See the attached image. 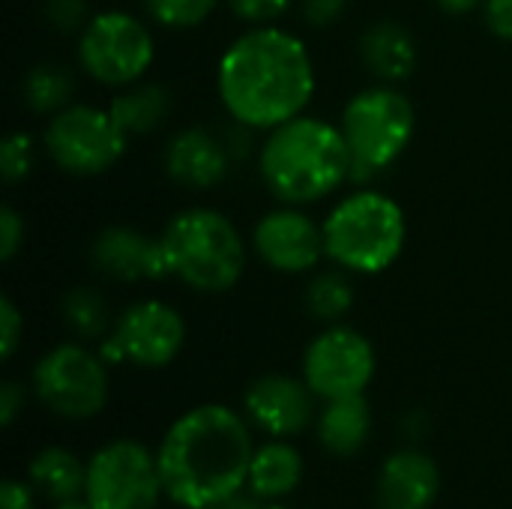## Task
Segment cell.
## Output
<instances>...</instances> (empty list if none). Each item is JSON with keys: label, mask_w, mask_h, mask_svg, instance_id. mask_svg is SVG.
Returning <instances> with one entry per match:
<instances>
[{"label": "cell", "mask_w": 512, "mask_h": 509, "mask_svg": "<svg viewBox=\"0 0 512 509\" xmlns=\"http://www.w3.org/2000/svg\"><path fill=\"white\" fill-rule=\"evenodd\" d=\"M408 222L399 201L360 189L345 195L324 219V249L342 270L375 276L396 264L405 249Z\"/></svg>", "instance_id": "277c9868"}, {"label": "cell", "mask_w": 512, "mask_h": 509, "mask_svg": "<svg viewBox=\"0 0 512 509\" xmlns=\"http://www.w3.org/2000/svg\"><path fill=\"white\" fill-rule=\"evenodd\" d=\"M261 509H288V507H279V504H270V507H261Z\"/></svg>", "instance_id": "f35d334b"}, {"label": "cell", "mask_w": 512, "mask_h": 509, "mask_svg": "<svg viewBox=\"0 0 512 509\" xmlns=\"http://www.w3.org/2000/svg\"><path fill=\"white\" fill-rule=\"evenodd\" d=\"M348 0H300V12L312 27H330L342 18Z\"/></svg>", "instance_id": "1f68e13d"}, {"label": "cell", "mask_w": 512, "mask_h": 509, "mask_svg": "<svg viewBox=\"0 0 512 509\" xmlns=\"http://www.w3.org/2000/svg\"><path fill=\"white\" fill-rule=\"evenodd\" d=\"M153 36L129 12H99L93 15L78 39L81 69L108 87H129L144 78L153 63Z\"/></svg>", "instance_id": "9c48e42d"}, {"label": "cell", "mask_w": 512, "mask_h": 509, "mask_svg": "<svg viewBox=\"0 0 512 509\" xmlns=\"http://www.w3.org/2000/svg\"><path fill=\"white\" fill-rule=\"evenodd\" d=\"M441 492L438 462L420 450L393 453L378 474V509H432Z\"/></svg>", "instance_id": "2e32d148"}, {"label": "cell", "mask_w": 512, "mask_h": 509, "mask_svg": "<svg viewBox=\"0 0 512 509\" xmlns=\"http://www.w3.org/2000/svg\"><path fill=\"white\" fill-rule=\"evenodd\" d=\"M21 408H24V387L15 384V381H6L0 387V426L9 429Z\"/></svg>", "instance_id": "836d02e7"}, {"label": "cell", "mask_w": 512, "mask_h": 509, "mask_svg": "<svg viewBox=\"0 0 512 509\" xmlns=\"http://www.w3.org/2000/svg\"><path fill=\"white\" fill-rule=\"evenodd\" d=\"M414 105L411 99L390 87H369L351 96L342 111L339 129L351 153V177L354 183L375 177L378 171L390 168L414 138Z\"/></svg>", "instance_id": "8992f818"}, {"label": "cell", "mask_w": 512, "mask_h": 509, "mask_svg": "<svg viewBox=\"0 0 512 509\" xmlns=\"http://www.w3.org/2000/svg\"><path fill=\"white\" fill-rule=\"evenodd\" d=\"M300 480H303V456L291 444L276 438L255 450L246 489L258 501H279L291 495L300 486Z\"/></svg>", "instance_id": "ffe728a7"}, {"label": "cell", "mask_w": 512, "mask_h": 509, "mask_svg": "<svg viewBox=\"0 0 512 509\" xmlns=\"http://www.w3.org/2000/svg\"><path fill=\"white\" fill-rule=\"evenodd\" d=\"M255 447L246 420L225 405H198L165 432L156 462L165 495L183 509L222 504L246 489Z\"/></svg>", "instance_id": "7a4b0ae2"}, {"label": "cell", "mask_w": 512, "mask_h": 509, "mask_svg": "<svg viewBox=\"0 0 512 509\" xmlns=\"http://www.w3.org/2000/svg\"><path fill=\"white\" fill-rule=\"evenodd\" d=\"M486 24L495 36L512 42V0H486Z\"/></svg>", "instance_id": "d6a6232c"}, {"label": "cell", "mask_w": 512, "mask_h": 509, "mask_svg": "<svg viewBox=\"0 0 512 509\" xmlns=\"http://www.w3.org/2000/svg\"><path fill=\"white\" fill-rule=\"evenodd\" d=\"M162 495L156 456L132 438L105 444L87 462L84 498L93 509H156Z\"/></svg>", "instance_id": "30bf717a"}, {"label": "cell", "mask_w": 512, "mask_h": 509, "mask_svg": "<svg viewBox=\"0 0 512 509\" xmlns=\"http://www.w3.org/2000/svg\"><path fill=\"white\" fill-rule=\"evenodd\" d=\"M252 246L258 258L276 273H309L327 255L324 225H315L297 207H279L258 219L252 231Z\"/></svg>", "instance_id": "4fadbf2b"}, {"label": "cell", "mask_w": 512, "mask_h": 509, "mask_svg": "<svg viewBox=\"0 0 512 509\" xmlns=\"http://www.w3.org/2000/svg\"><path fill=\"white\" fill-rule=\"evenodd\" d=\"M228 6L240 21L264 27V24L276 21L279 15H285L291 0H228Z\"/></svg>", "instance_id": "f1b7e54d"}, {"label": "cell", "mask_w": 512, "mask_h": 509, "mask_svg": "<svg viewBox=\"0 0 512 509\" xmlns=\"http://www.w3.org/2000/svg\"><path fill=\"white\" fill-rule=\"evenodd\" d=\"M105 360L84 345L63 342L51 348L33 369L36 399L66 420H90L108 402Z\"/></svg>", "instance_id": "ba28073f"}, {"label": "cell", "mask_w": 512, "mask_h": 509, "mask_svg": "<svg viewBox=\"0 0 512 509\" xmlns=\"http://www.w3.org/2000/svg\"><path fill=\"white\" fill-rule=\"evenodd\" d=\"M21 243H24V219L6 204L0 207V258L12 261Z\"/></svg>", "instance_id": "4dcf8cb0"}, {"label": "cell", "mask_w": 512, "mask_h": 509, "mask_svg": "<svg viewBox=\"0 0 512 509\" xmlns=\"http://www.w3.org/2000/svg\"><path fill=\"white\" fill-rule=\"evenodd\" d=\"M75 93L72 72L57 63H39L24 78V102L36 114H57L69 105Z\"/></svg>", "instance_id": "603a6c76"}, {"label": "cell", "mask_w": 512, "mask_h": 509, "mask_svg": "<svg viewBox=\"0 0 512 509\" xmlns=\"http://www.w3.org/2000/svg\"><path fill=\"white\" fill-rule=\"evenodd\" d=\"M360 57L375 78H381L384 84H399L411 78L417 66V45H414V36L402 24L378 21L363 33Z\"/></svg>", "instance_id": "ac0fdd59"}, {"label": "cell", "mask_w": 512, "mask_h": 509, "mask_svg": "<svg viewBox=\"0 0 512 509\" xmlns=\"http://www.w3.org/2000/svg\"><path fill=\"white\" fill-rule=\"evenodd\" d=\"M315 393L306 381L288 375H264L249 384L243 396L246 417L273 438H294L309 429L315 417Z\"/></svg>", "instance_id": "5bb4252c"}, {"label": "cell", "mask_w": 512, "mask_h": 509, "mask_svg": "<svg viewBox=\"0 0 512 509\" xmlns=\"http://www.w3.org/2000/svg\"><path fill=\"white\" fill-rule=\"evenodd\" d=\"M375 378L372 342L342 324L318 333L303 354V381L318 399H342L366 393Z\"/></svg>", "instance_id": "8fae6325"}, {"label": "cell", "mask_w": 512, "mask_h": 509, "mask_svg": "<svg viewBox=\"0 0 512 509\" xmlns=\"http://www.w3.org/2000/svg\"><path fill=\"white\" fill-rule=\"evenodd\" d=\"M150 18L171 30L198 27L216 9V0H144Z\"/></svg>", "instance_id": "484cf974"}, {"label": "cell", "mask_w": 512, "mask_h": 509, "mask_svg": "<svg viewBox=\"0 0 512 509\" xmlns=\"http://www.w3.org/2000/svg\"><path fill=\"white\" fill-rule=\"evenodd\" d=\"M171 276L201 294L231 291L246 270V243L237 225L210 207L177 213L162 231Z\"/></svg>", "instance_id": "5b68a950"}, {"label": "cell", "mask_w": 512, "mask_h": 509, "mask_svg": "<svg viewBox=\"0 0 512 509\" xmlns=\"http://www.w3.org/2000/svg\"><path fill=\"white\" fill-rule=\"evenodd\" d=\"M0 509H36L30 486H24L18 480H6L0 486Z\"/></svg>", "instance_id": "e575fe53"}, {"label": "cell", "mask_w": 512, "mask_h": 509, "mask_svg": "<svg viewBox=\"0 0 512 509\" xmlns=\"http://www.w3.org/2000/svg\"><path fill=\"white\" fill-rule=\"evenodd\" d=\"M258 165L267 189L291 207L315 204L351 177V153L342 129L306 114L270 129Z\"/></svg>", "instance_id": "3957f363"}, {"label": "cell", "mask_w": 512, "mask_h": 509, "mask_svg": "<svg viewBox=\"0 0 512 509\" xmlns=\"http://www.w3.org/2000/svg\"><path fill=\"white\" fill-rule=\"evenodd\" d=\"M96 273L114 282H159L171 276L162 237L141 234L126 225L105 228L90 249Z\"/></svg>", "instance_id": "9a60e30c"}, {"label": "cell", "mask_w": 512, "mask_h": 509, "mask_svg": "<svg viewBox=\"0 0 512 509\" xmlns=\"http://www.w3.org/2000/svg\"><path fill=\"white\" fill-rule=\"evenodd\" d=\"M216 87L237 126L270 132L309 105L315 63L300 36L264 24L240 33L222 51Z\"/></svg>", "instance_id": "6da1fadb"}, {"label": "cell", "mask_w": 512, "mask_h": 509, "mask_svg": "<svg viewBox=\"0 0 512 509\" xmlns=\"http://www.w3.org/2000/svg\"><path fill=\"white\" fill-rule=\"evenodd\" d=\"M63 324L81 339H105L108 306L99 291L75 288L63 297Z\"/></svg>", "instance_id": "d4e9b609"}, {"label": "cell", "mask_w": 512, "mask_h": 509, "mask_svg": "<svg viewBox=\"0 0 512 509\" xmlns=\"http://www.w3.org/2000/svg\"><path fill=\"white\" fill-rule=\"evenodd\" d=\"M258 498L255 495H234V498H228V501H222V504H213V507H201V509H261L255 504Z\"/></svg>", "instance_id": "d590c367"}, {"label": "cell", "mask_w": 512, "mask_h": 509, "mask_svg": "<svg viewBox=\"0 0 512 509\" xmlns=\"http://www.w3.org/2000/svg\"><path fill=\"white\" fill-rule=\"evenodd\" d=\"M114 120L126 135H144L162 126L171 114V93L162 84H129V90L117 93L108 105Z\"/></svg>", "instance_id": "7402d4cb"}, {"label": "cell", "mask_w": 512, "mask_h": 509, "mask_svg": "<svg viewBox=\"0 0 512 509\" xmlns=\"http://www.w3.org/2000/svg\"><path fill=\"white\" fill-rule=\"evenodd\" d=\"M33 168V141L24 132H12L0 144V174L6 183H18Z\"/></svg>", "instance_id": "4316f807"}, {"label": "cell", "mask_w": 512, "mask_h": 509, "mask_svg": "<svg viewBox=\"0 0 512 509\" xmlns=\"http://www.w3.org/2000/svg\"><path fill=\"white\" fill-rule=\"evenodd\" d=\"M111 336L117 339L126 363L162 369L180 354L186 342V324L174 306L162 300H141L117 318Z\"/></svg>", "instance_id": "7c38bea8"}, {"label": "cell", "mask_w": 512, "mask_h": 509, "mask_svg": "<svg viewBox=\"0 0 512 509\" xmlns=\"http://www.w3.org/2000/svg\"><path fill=\"white\" fill-rule=\"evenodd\" d=\"M54 509H93V504L81 495V498H69V501H60L54 504Z\"/></svg>", "instance_id": "74e56055"}, {"label": "cell", "mask_w": 512, "mask_h": 509, "mask_svg": "<svg viewBox=\"0 0 512 509\" xmlns=\"http://www.w3.org/2000/svg\"><path fill=\"white\" fill-rule=\"evenodd\" d=\"M30 486L51 504L81 498L87 486V465L63 447H45L30 459Z\"/></svg>", "instance_id": "44dd1931"}, {"label": "cell", "mask_w": 512, "mask_h": 509, "mask_svg": "<svg viewBox=\"0 0 512 509\" xmlns=\"http://www.w3.org/2000/svg\"><path fill=\"white\" fill-rule=\"evenodd\" d=\"M372 435V408L363 393L327 399L318 417V441L330 456H357Z\"/></svg>", "instance_id": "d6986e66"}, {"label": "cell", "mask_w": 512, "mask_h": 509, "mask_svg": "<svg viewBox=\"0 0 512 509\" xmlns=\"http://www.w3.org/2000/svg\"><path fill=\"white\" fill-rule=\"evenodd\" d=\"M24 336V318L9 297H0V357L12 360Z\"/></svg>", "instance_id": "f546056e"}, {"label": "cell", "mask_w": 512, "mask_h": 509, "mask_svg": "<svg viewBox=\"0 0 512 509\" xmlns=\"http://www.w3.org/2000/svg\"><path fill=\"white\" fill-rule=\"evenodd\" d=\"M45 18L60 33L84 30L87 18V0H45Z\"/></svg>", "instance_id": "83f0119b"}, {"label": "cell", "mask_w": 512, "mask_h": 509, "mask_svg": "<svg viewBox=\"0 0 512 509\" xmlns=\"http://www.w3.org/2000/svg\"><path fill=\"white\" fill-rule=\"evenodd\" d=\"M126 138L129 135L108 108L72 102L51 117L45 129V150L57 168L78 177H93L120 162Z\"/></svg>", "instance_id": "52a82bcc"}, {"label": "cell", "mask_w": 512, "mask_h": 509, "mask_svg": "<svg viewBox=\"0 0 512 509\" xmlns=\"http://www.w3.org/2000/svg\"><path fill=\"white\" fill-rule=\"evenodd\" d=\"M444 12H453V15H465V12H474L480 3L486 0H435Z\"/></svg>", "instance_id": "8d00e7d4"}, {"label": "cell", "mask_w": 512, "mask_h": 509, "mask_svg": "<svg viewBox=\"0 0 512 509\" xmlns=\"http://www.w3.org/2000/svg\"><path fill=\"white\" fill-rule=\"evenodd\" d=\"M351 306H354V285L348 282L342 270H324L312 276L306 288V309L318 321L336 324L351 312Z\"/></svg>", "instance_id": "cb8c5ba5"}, {"label": "cell", "mask_w": 512, "mask_h": 509, "mask_svg": "<svg viewBox=\"0 0 512 509\" xmlns=\"http://www.w3.org/2000/svg\"><path fill=\"white\" fill-rule=\"evenodd\" d=\"M231 165L228 144L201 126L180 129L165 150V171L186 189H210L225 180Z\"/></svg>", "instance_id": "e0dca14e"}]
</instances>
